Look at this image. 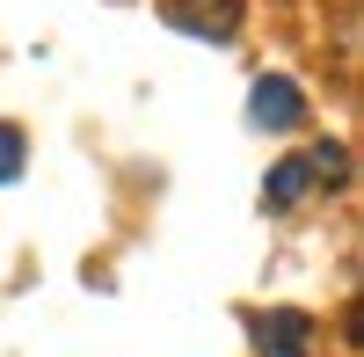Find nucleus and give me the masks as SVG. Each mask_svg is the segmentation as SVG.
<instances>
[{"mask_svg":"<svg viewBox=\"0 0 364 357\" xmlns=\"http://www.w3.org/2000/svg\"><path fill=\"white\" fill-rule=\"evenodd\" d=\"M168 22L190 37H233L240 29V0H168Z\"/></svg>","mask_w":364,"mask_h":357,"instance_id":"obj_3","label":"nucleus"},{"mask_svg":"<svg viewBox=\"0 0 364 357\" xmlns=\"http://www.w3.org/2000/svg\"><path fill=\"white\" fill-rule=\"evenodd\" d=\"M248 329H255L262 357H314V321H306V314H291V307H277V314H255Z\"/></svg>","mask_w":364,"mask_h":357,"instance_id":"obj_1","label":"nucleus"},{"mask_svg":"<svg viewBox=\"0 0 364 357\" xmlns=\"http://www.w3.org/2000/svg\"><path fill=\"white\" fill-rule=\"evenodd\" d=\"M248 110H255V124H262V132H291L299 117H306V95H299V87H291L284 73H269V80H255Z\"/></svg>","mask_w":364,"mask_h":357,"instance_id":"obj_2","label":"nucleus"},{"mask_svg":"<svg viewBox=\"0 0 364 357\" xmlns=\"http://www.w3.org/2000/svg\"><path fill=\"white\" fill-rule=\"evenodd\" d=\"M306 190H314V168H306V161H284L277 175H269V190H262V204H269V212H284V204H299Z\"/></svg>","mask_w":364,"mask_h":357,"instance_id":"obj_4","label":"nucleus"},{"mask_svg":"<svg viewBox=\"0 0 364 357\" xmlns=\"http://www.w3.org/2000/svg\"><path fill=\"white\" fill-rule=\"evenodd\" d=\"M314 175H328V190H343L350 183V154H343V146H314V161H306Z\"/></svg>","mask_w":364,"mask_h":357,"instance_id":"obj_5","label":"nucleus"},{"mask_svg":"<svg viewBox=\"0 0 364 357\" xmlns=\"http://www.w3.org/2000/svg\"><path fill=\"white\" fill-rule=\"evenodd\" d=\"M22 154H29L22 132H15V124H0V183H15V175H22Z\"/></svg>","mask_w":364,"mask_h":357,"instance_id":"obj_6","label":"nucleus"}]
</instances>
